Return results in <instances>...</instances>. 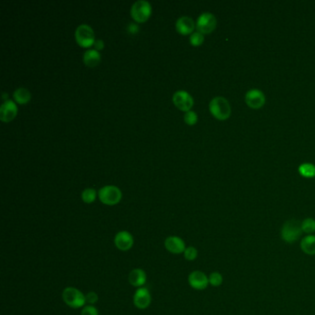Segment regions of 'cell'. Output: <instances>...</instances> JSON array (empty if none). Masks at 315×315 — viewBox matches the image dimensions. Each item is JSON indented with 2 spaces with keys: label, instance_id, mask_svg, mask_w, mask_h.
<instances>
[{
  "label": "cell",
  "instance_id": "1",
  "mask_svg": "<svg viewBox=\"0 0 315 315\" xmlns=\"http://www.w3.org/2000/svg\"><path fill=\"white\" fill-rule=\"evenodd\" d=\"M209 109L212 115L218 120H227L231 115V106L223 96H217L211 100Z\"/></svg>",
  "mask_w": 315,
  "mask_h": 315
},
{
  "label": "cell",
  "instance_id": "2",
  "mask_svg": "<svg viewBox=\"0 0 315 315\" xmlns=\"http://www.w3.org/2000/svg\"><path fill=\"white\" fill-rule=\"evenodd\" d=\"M301 223L296 219L285 221L281 228V238L286 243H295L302 234Z\"/></svg>",
  "mask_w": 315,
  "mask_h": 315
},
{
  "label": "cell",
  "instance_id": "3",
  "mask_svg": "<svg viewBox=\"0 0 315 315\" xmlns=\"http://www.w3.org/2000/svg\"><path fill=\"white\" fill-rule=\"evenodd\" d=\"M62 299L68 307L73 309L84 307L86 304L85 295L73 286H68L63 290Z\"/></svg>",
  "mask_w": 315,
  "mask_h": 315
},
{
  "label": "cell",
  "instance_id": "4",
  "mask_svg": "<svg viewBox=\"0 0 315 315\" xmlns=\"http://www.w3.org/2000/svg\"><path fill=\"white\" fill-rule=\"evenodd\" d=\"M98 196L102 203L107 205H115L120 203L122 198V192L117 186L107 185L99 189Z\"/></svg>",
  "mask_w": 315,
  "mask_h": 315
},
{
  "label": "cell",
  "instance_id": "5",
  "mask_svg": "<svg viewBox=\"0 0 315 315\" xmlns=\"http://www.w3.org/2000/svg\"><path fill=\"white\" fill-rule=\"evenodd\" d=\"M152 6L148 1L138 0L131 6L130 14L138 23H143L150 17Z\"/></svg>",
  "mask_w": 315,
  "mask_h": 315
},
{
  "label": "cell",
  "instance_id": "6",
  "mask_svg": "<svg viewBox=\"0 0 315 315\" xmlns=\"http://www.w3.org/2000/svg\"><path fill=\"white\" fill-rule=\"evenodd\" d=\"M75 37L78 44L83 47H89L95 42L94 32L89 25L81 24L75 31Z\"/></svg>",
  "mask_w": 315,
  "mask_h": 315
},
{
  "label": "cell",
  "instance_id": "7",
  "mask_svg": "<svg viewBox=\"0 0 315 315\" xmlns=\"http://www.w3.org/2000/svg\"><path fill=\"white\" fill-rule=\"evenodd\" d=\"M218 24L217 18L214 14L210 12H204L199 16L197 23H196V28L198 32L202 33H210L216 29Z\"/></svg>",
  "mask_w": 315,
  "mask_h": 315
},
{
  "label": "cell",
  "instance_id": "8",
  "mask_svg": "<svg viewBox=\"0 0 315 315\" xmlns=\"http://www.w3.org/2000/svg\"><path fill=\"white\" fill-rule=\"evenodd\" d=\"M189 285L196 290H203L209 285L208 277L202 271H192L188 278Z\"/></svg>",
  "mask_w": 315,
  "mask_h": 315
},
{
  "label": "cell",
  "instance_id": "9",
  "mask_svg": "<svg viewBox=\"0 0 315 315\" xmlns=\"http://www.w3.org/2000/svg\"><path fill=\"white\" fill-rule=\"evenodd\" d=\"M173 102L182 111H189L193 105V99L186 91L180 90L176 92L173 95Z\"/></svg>",
  "mask_w": 315,
  "mask_h": 315
},
{
  "label": "cell",
  "instance_id": "10",
  "mask_svg": "<svg viewBox=\"0 0 315 315\" xmlns=\"http://www.w3.org/2000/svg\"><path fill=\"white\" fill-rule=\"evenodd\" d=\"M114 242L116 247L122 252H127L130 250L134 244L133 236L126 230H122L117 233L114 239Z\"/></svg>",
  "mask_w": 315,
  "mask_h": 315
},
{
  "label": "cell",
  "instance_id": "11",
  "mask_svg": "<svg viewBox=\"0 0 315 315\" xmlns=\"http://www.w3.org/2000/svg\"><path fill=\"white\" fill-rule=\"evenodd\" d=\"M152 296L148 288L139 287L133 295V303L140 310H145L150 306Z\"/></svg>",
  "mask_w": 315,
  "mask_h": 315
},
{
  "label": "cell",
  "instance_id": "12",
  "mask_svg": "<svg viewBox=\"0 0 315 315\" xmlns=\"http://www.w3.org/2000/svg\"><path fill=\"white\" fill-rule=\"evenodd\" d=\"M245 102L251 108L259 109L265 104L264 94L258 89H252L246 94Z\"/></svg>",
  "mask_w": 315,
  "mask_h": 315
},
{
  "label": "cell",
  "instance_id": "13",
  "mask_svg": "<svg viewBox=\"0 0 315 315\" xmlns=\"http://www.w3.org/2000/svg\"><path fill=\"white\" fill-rule=\"evenodd\" d=\"M165 247L169 252L174 254L184 253L186 250V244L184 240L178 236L167 237L165 240Z\"/></svg>",
  "mask_w": 315,
  "mask_h": 315
},
{
  "label": "cell",
  "instance_id": "14",
  "mask_svg": "<svg viewBox=\"0 0 315 315\" xmlns=\"http://www.w3.org/2000/svg\"><path fill=\"white\" fill-rule=\"evenodd\" d=\"M18 112V107L12 100H6L0 107V119L2 121L8 122L13 120Z\"/></svg>",
  "mask_w": 315,
  "mask_h": 315
},
{
  "label": "cell",
  "instance_id": "15",
  "mask_svg": "<svg viewBox=\"0 0 315 315\" xmlns=\"http://www.w3.org/2000/svg\"><path fill=\"white\" fill-rule=\"evenodd\" d=\"M176 28L181 34H189L194 30L195 23L190 17L182 16L178 19L176 23Z\"/></svg>",
  "mask_w": 315,
  "mask_h": 315
},
{
  "label": "cell",
  "instance_id": "16",
  "mask_svg": "<svg viewBox=\"0 0 315 315\" xmlns=\"http://www.w3.org/2000/svg\"><path fill=\"white\" fill-rule=\"evenodd\" d=\"M128 281L130 285L137 287H142L145 285L147 281V276L146 273L140 268L133 269L128 275Z\"/></svg>",
  "mask_w": 315,
  "mask_h": 315
},
{
  "label": "cell",
  "instance_id": "17",
  "mask_svg": "<svg viewBox=\"0 0 315 315\" xmlns=\"http://www.w3.org/2000/svg\"><path fill=\"white\" fill-rule=\"evenodd\" d=\"M300 249L307 255H315V235H307L300 241Z\"/></svg>",
  "mask_w": 315,
  "mask_h": 315
},
{
  "label": "cell",
  "instance_id": "18",
  "mask_svg": "<svg viewBox=\"0 0 315 315\" xmlns=\"http://www.w3.org/2000/svg\"><path fill=\"white\" fill-rule=\"evenodd\" d=\"M101 60V55L95 49H89L85 51L83 55V61L84 63L91 68L97 66Z\"/></svg>",
  "mask_w": 315,
  "mask_h": 315
},
{
  "label": "cell",
  "instance_id": "19",
  "mask_svg": "<svg viewBox=\"0 0 315 315\" xmlns=\"http://www.w3.org/2000/svg\"><path fill=\"white\" fill-rule=\"evenodd\" d=\"M13 97L15 99L17 103L24 105V104L28 103L31 100L30 91L26 89V88L20 87V88L16 89L14 94H13Z\"/></svg>",
  "mask_w": 315,
  "mask_h": 315
},
{
  "label": "cell",
  "instance_id": "20",
  "mask_svg": "<svg viewBox=\"0 0 315 315\" xmlns=\"http://www.w3.org/2000/svg\"><path fill=\"white\" fill-rule=\"evenodd\" d=\"M299 172L304 178H314L315 177V165L310 163H303L299 167Z\"/></svg>",
  "mask_w": 315,
  "mask_h": 315
},
{
  "label": "cell",
  "instance_id": "21",
  "mask_svg": "<svg viewBox=\"0 0 315 315\" xmlns=\"http://www.w3.org/2000/svg\"><path fill=\"white\" fill-rule=\"evenodd\" d=\"M301 229L302 232L306 233L307 235H314L315 232V220L314 218H305L301 222Z\"/></svg>",
  "mask_w": 315,
  "mask_h": 315
},
{
  "label": "cell",
  "instance_id": "22",
  "mask_svg": "<svg viewBox=\"0 0 315 315\" xmlns=\"http://www.w3.org/2000/svg\"><path fill=\"white\" fill-rule=\"evenodd\" d=\"M95 198H96V190L94 189L88 188V189H85L82 192V199L84 203H94Z\"/></svg>",
  "mask_w": 315,
  "mask_h": 315
},
{
  "label": "cell",
  "instance_id": "23",
  "mask_svg": "<svg viewBox=\"0 0 315 315\" xmlns=\"http://www.w3.org/2000/svg\"><path fill=\"white\" fill-rule=\"evenodd\" d=\"M209 279V285L215 287H218L223 284L224 278L223 276L219 272H213L211 273L210 276L208 277Z\"/></svg>",
  "mask_w": 315,
  "mask_h": 315
},
{
  "label": "cell",
  "instance_id": "24",
  "mask_svg": "<svg viewBox=\"0 0 315 315\" xmlns=\"http://www.w3.org/2000/svg\"><path fill=\"white\" fill-rule=\"evenodd\" d=\"M204 41V37H203V34L200 32H193L190 37H189V42L190 44L194 46H199V45H202Z\"/></svg>",
  "mask_w": 315,
  "mask_h": 315
},
{
  "label": "cell",
  "instance_id": "25",
  "mask_svg": "<svg viewBox=\"0 0 315 315\" xmlns=\"http://www.w3.org/2000/svg\"><path fill=\"white\" fill-rule=\"evenodd\" d=\"M183 254H184V258L187 261H194L198 256V251L195 247L189 246V247L186 248Z\"/></svg>",
  "mask_w": 315,
  "mask_h": 315
},
{
  "label": "cell",
  "instance_id": "26",
  "mask_svg": "<svg viewBox=\"0 0 315 315\" xmlns=\"http://www.w3.org/2000/svg\"><path fill=\"white\" fill-rule=\"evenodd\" d=\"M184 120L188 125H194L198 120V116L194 111L189 110V111L185 113Z\"/></svg>",
  "mask_w": 315,
  "mask_h": 315
},
{
  "label": "cell",
  "instance_id": "27",
  "mask_svg": "<svg viewBox=\"0 0 315 315\" xmlns=\"http://www.w3.org/2000/svg\"><path fill=\"white\" fill-rule=\"evenodd\" d=\"M81 315H99V312L94 305H86L83 308Z\"/></svg>",
  "mask_w": 315,
  "mask_h": 315
},
{
  "label": "cell",
  "instance_id": "28",
  "mask_svg": "<svg viewBox=\"0 0 315 315\" xmlns=\"http://www.w3.org/2000/svg\"><path fill=\"white\" fill-rule=\"evenodd\" d=\"M85 299H86V303L88 305H94L98 301L97 294L94 291H91L85 295Z\"/></svg>",
  "mask_w": 315,
  "mask_h": 315
},
{
  "label": "cell",
  "instance_id": "29",
  "mask_svg": "<svg viewBox=\"0 0 315 315\" xmlns=\"http://www.w3.org/2000/svg\"><path fill=\"white\" fill-rule=\"evenodd\" d=\"M127 30H128V32H130V33H136V32H138V31H139V26L136 24V23H129L128 25V28H127Z\"/></svg>",
  "mask_w": 315,
  "mask_h": 315
},
{
  "label": "cell",
  "instance_id": "30",
  "mask_svg": "<svg viewBox=\"0 0 315 315\" xmlns=\"http://www.w3.org/2000/svg\"><path fill=\"white\" fill-rule=\"evenodd\" d=\"M94 47H95V50H102L103 48H104V46H105V44H104V41L103 40H101V39H99V40H96L95 42H94Z\"/></svg>",
  "mask_w": 315,
  "mask_h": 315
},
{
  "label": "cell",
  "instance_id": "31",
  "mask_svg": "<svg viewBox=\"0 0 315 315\" xmlns=\"http://www.w3.org/2000/svg\"><path fill=\"white\" fill-rule=\"evenodd\" d=\"M7 95H8L7 94H3V98H4V99H6V97H7Z\"/></svg>",
  "mask_w": 315,
  "mask_h": 315
}]
</instances>
